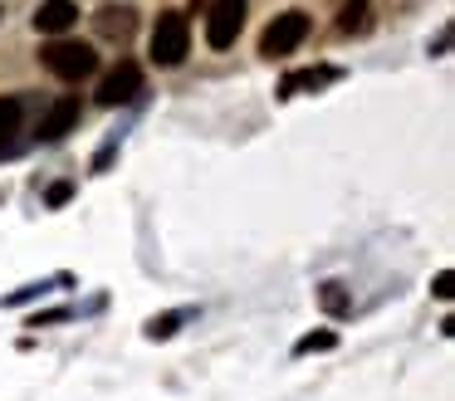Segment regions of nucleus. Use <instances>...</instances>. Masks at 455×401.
Wrapping results in <instances>:
<instances>
[{
    "label": "nucleus",
    "mask_w": 455,
    "mask_h": 401,
    "mask_svg": "<svg viewBox=\"0 0 455 401\" xmlns=\"http://www.w3.org/2000/svg\"><path fill=\"white\" fill-rule=\"evenodd\" d=\"M40 64L50 68L54 78H64V84H79V78H89L93 68H99V54H93V44H84V39H50V44L40 49Z\"/></svg>",
    "instance_id": "f257e3e1"
},
{
    "label": "nucleus",
    "mask_w": 455,
    "mask_h": 401,
    "mask_svg": "<svg viewBox=\"0 0 455 401\" xmlns=\"http://www.w3.org/2000/svg\"><path fill=\"white\" fill-rule=\"evenodd\" d=\"M191 49V20L181 10H162L157 25H152V64L177 68Z\"/></svg>",
    "instance_id": "f03ea898"
},
{
    "label": "nucleus",
    "mask_w": 455,
    "mask_h": 401,
    "mask_svg": "<svg viewBox=\"0 0 455 401\" xmlns=\"http://www.w3.org/2000/svg\"><path fill=\"white\" fill-rule=\"evenodd\" d=\"M308 29H314V20H308L304 10H284V15H275L265 25V35H259V54H265V59L294 54V49L308 39Z\"/></svg>",
    "instance_id": "7ed1b4c3"
},
{
    "label": "nucleus",
    "mask_w": 455,
    "mask_h": 401,
    "mask_svg": "<svg viewBox=\"0 0 455 401\" xmlns=\"http://www.w3.org/2000/svg\"><path fill=\"white\" fill-rule=\"evenodd\" d=\"M245 29V0H206V44L230 49Z\"/></svg>",
    "instance_id": "20e7f679"
},
{
    "label": "nucleus",
    "mask_w": 455,
    "mask_h": 401,
    "mask_svg": "<svg viewBox=\"0 0 455 401\" xmlns=\"http://www.w3.org/2000/svg\"><path fill=\"white\" fill-rule=\"evenodd\" d=\"M142 68L132 64V59H118V64L103 74V84H99V103L103 108H128V103H138L142 98Z\"/></svg>",
    "instance_id": "39448f33"
},
{
    "label": "nucleus",
    "mask_w": 455,
    "mask_h": 401,
    "mask_svg": "<svg viewBox=\"0 0 455 401\" xmlns=\"http://www.w3.org/2000/svg\"><path fill=\"white\" fill-rule=\"evenodd\" d=\"M79 117H84V103L74 93H64V98H54L50 108H44V117H40V127H35V137L40 142H64V137L79 127Z\"/></svg>",
    "instance_id": "423d86ee"
},
{
    "label": "nucleus",
    "mask_w": 455,
    "mask_h": 401,
    "mask_svg": "<svg viewBox=\"0 0 455 401\" xmlns=\"http://www.w3.org/2000/svg\"><path fill=\"white\" fill-rule=\"evenodd\" d=\"M343 78V68L333 64H314V68H294V74L279 78V98H299V93H318V88L338 84Z\"/></svg>",
    "instance_id": "0eeeda50"
},
{
    "label": "nucleus",
    "mask_w": 455,
    "mask_h": 401,
    "mask_svg": "<svg viewBox=\"0 0 455 401\" xmlns=\"http://www.w3.org/2000/svg\"><path fill=\"white\" fill-rule=\"evenodd\" d=\"M74 25H79V5H74V0H44V5L35 10V29H40V35L64 39Z\"/></svg>",
    "instance_id": "6e6552de"
},
{
    "label": "nucleus",
    "mask_w": 455,
    "mask_h": 401,
    "mask_svg": "<svg viewBox=\"0 0 455 401\" xmlns=\"http://www.w3.org/2000/svg\"><path fill=\"white\" fill-rule=\"evenodd\" d=\"M25 103L15 93H5L0 98V156H15L20 152V142H25Z\"/></svg>",
    "instance_id": "1a4fd4ad"
},
{
    "label": "nucleus",
    "mask_w": 455,
    "mask_h": 401,
    "mask_svg": "<svg viewBox=\"0 0 455 401\" xmlns=\"http://www.w3.org/2000/svg\"><path fill=\"white\" fill-rule=\"evenodd\" d=\"M93 20H99V29H103L108 39H128V35H132V10H128V5H103Z\"/></svg>",
    "instance_id": "9d476101"
},
{
    "label": "nucleus",
    "mask_w": 455,
    "mask_h": 401,
    "mask_svg": "<svg viewBox=\"0 0 455 401\" xmlns=\"http://www.w3.org/2000/svg\"><path fill=\"white\" fill-rule=\"evenodd\" d=\"M338 29H343V35H363L367 29V0H338Z\"/></svg>",
    "instance_id": "9b49d317"
},
{
    "label": "nucleus",
    "mask_w": 455,
    "mask_h": 401,
    "mask_svg": "<svg viewBox=\"0 0 455 401\" xmlns=\"http://www.w3.org/2000/svg\"><path fill=\"white\" fill-rule=\"evenodd\" d=\"M338 348V333L318 328V333H304V338L294 342V357H308V352H333Z\"/></svg>",
    "instance_id": "f8f14e48"
},
{
    "label": "nucleus",
    "mask_w": 455,
    "mask_h": 401,
    "mask_svg": "<svg viewBox=\"0 0 455 401\" xmlns=\"http://www.w3.org/2000/svg\"><path fill=\"white\" fill-rule=\"evenodd\" d=\"M318 303H323L328 313H347V309H353V299H347V289H343L338 279L318 284Z\"/></svg>",
    "instance_id": "ddd939ff"
},
{
    "label": "nucleus",
    "mask_w": 455,
    "mask_h": 401,
    "mask_svg": "<svg viewBox=\"0 0 455 401\" xmlns=\"http://www.w3.org/2000/svg\"><path fill=\"white\" fill-rule=\"evenodd\" d=\"M181 323H187V313H157V318H148V328H142V333H148L152 342H162V338H172Z\"/></svg>",
    "instance_id": "4468645a"
},
{
    "label": "nucleus",
    "mask_w": 455,
    "mask_h": 401,
    "mask_svg": "<svg viewBox=\"0 0 455 401\" xmlns=\"http://www.w3.org/2000/svg\"><path fill=\"white\" fill-rule=\"evenodd\" d=\"M431 293H435V299H451V293H455V274L441 269V274H435V284H431Z\"/></svg>",
    "instance_id": "2eb2a0df"
},
{
    "label": "nucleus",
    "mask_w": 455,
    "mask_h": 401,
    "mask_svg": "<svg viewBox=\"0 0 455 401\" xmlns=\"http://www.w3.org/2000/svg\"><path fill=\"white\" fill-rule=\"evenodd\" d=\"M69 196H74V186H69V181H54V186H50V205H64Z\"/></svg>",
    "instance_id": "dca6fc26"
},
{
    "label": "nucleus",
    "mask_w": 455,
    "mask_h": 401,
    "mask_svg": "<svg viewBox=\"0 0 455 401\" xmlns=\"http://www.w3.org/2000/svg\"><path fill=\"white\" fill-rule=\"evenodd\" d=\"M60 318H69V309H50V313H35V323H30V328H44V323H60Z\"/></svg>",
    "instance_id": "f3484780"
},
{
    "label": "nucleus",
    "mask_w": 455,
    "mask_h": 401,
    "mask_svg": "<svg viewBox=\"0 0 455 401\" xmlns=\"http://www.w3.org/2000/svg\"><path fill=\"white\" fill-rule=\"evenodd\" d=\"M35 293H44V284H25V289H20V293H11V299H5V303H30Z\"/></svg>",
    "instance_id": "a211bd4d"
}]
</instances>
